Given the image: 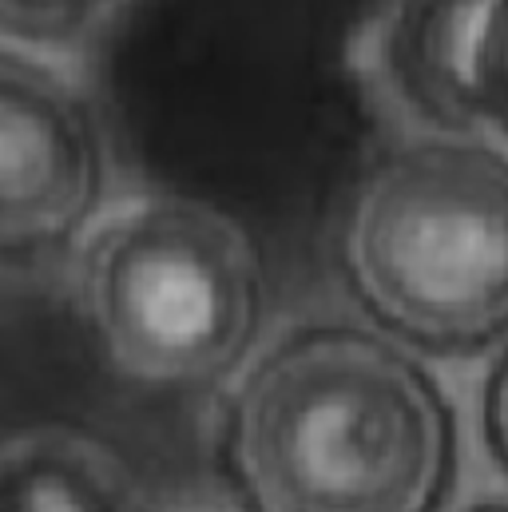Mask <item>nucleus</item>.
Listing matches in <instances>:
<instances>
[{"label": "nucleus", "mask_w": 508, "mask_h": 512, "mask_svg": "<svg viewBox=\"0 0 508 512\" xmlns=\"http://www.w3.org/2000/svg\"><path fill=\"white\" fill-rule=\"evenodd\" d=\"M223 453L251 512H441L461 421L413 346L374 322H310L243 374Z\"/></svg>", "instance_id": "obj_1"}, {"label": "nucleus", "mask_w": 508, "mask_h": 512, "mask_svg": "<svg viewBox=\"0 0 508 512\" xmlns=\"http://www.w3.org/2000/svg\"><path fill=\"white\" fill-rule=\"evenodd\" d=\"M342 266L370 322L425 358L508 342V151L397 135L350 199Z\"/></svg>", "instance_id": "obj_2"}, {"label": "nucleus", "mask_w": 508, "mask_h": 512, "mask_svg": "<svg viewBox=\"0 0 508 512\" xmlns=\"http://www.w3.org/2000/svg\"><path fill=\"white\" fill-rule=\"evenodd\" d=\"M80 302L127 382L203 389L251 358L266 318V270L239 219L191 195L151 191L88 227Z\"/></svg>", "instance_id": "obj_3"}, {"label": "nucleus", "mask_w": 508, "mask_h": 512, "mask_svg": "<svg viewBox=\"0 0 508 512\" xmlns=\"http://www.w3.org/2000/svg\"><path fill=\"white\" fill-rule=\"evenodd\" d=\"M350 72L397 135L508 151V0H374Z\"/></svg>", "instance_id": "obj_4"}, {"label": "nucleus", "mask_w": 508, "mask_h": 512, "mask_svg": "<svg viewBox=\"0 0 508 512\" xmlns=\"http://www.w3.org/2000/svg\"><path fill=\"white\" fill-rule=\"evenodd\" d=\"M104 187L108 143L84 88L36 52L0 48V258L88 235Z\"/></svg>", "instance_id": "obj_5"}, {"label": "nucleus", "mask_w": 508, "mask_h": 512, "mask_svg": "<svg viewBox=\"0 0 508 512\" xmlns=\"http://www.w3.org/2000/svg\"><path fill=\"white\" fill-rule=\"evenodd\" d=\"M0 512H159L124 457L80 429L48 425L0 445Z\"/></svg>", "instance_id": "obj_6"}, {"label": "nucleus", "mask_w": 508, "mask_h": 512, "mask_svg": "<svg viewBox=\"0 0 508 512\" xmlns=\"http://www.w3.org/2000/svg\"><path fill=\"white\" fill-rule=\"evenodd\" d=\"M131 0H0V28L32 48H84L116 28Z\"/></svg>", "instance_id": "obj_7"}, {"label": "nucleus", "mask_w": 508, "mask_h": 512, "mask_svg": "<svg viewBox=\"0 0 508 512\" xmlns=\"http://www.w3.org/2000/svg\"><path fill=\"white\" fill-rule=\"evenodd\" d=\"M481 441L501 477H508V342L489 354V370L481 382Z\"/></svg>", "instance_id": "obj_8"}, {"label": "nucleus", "mask_w": 508, "mask_h": 512, "mask_svg": "<svg viewBox=\"0 0 508 512\" xmlns=\"http://www.w3.org/2000/svg\"><path fill=\"white\" fill-rule=\"evenodd\" d=\"M461 512H508V497H481V501L465 505Z\"/></svg>", "instance_id": "obj_9"}]
</instances>
